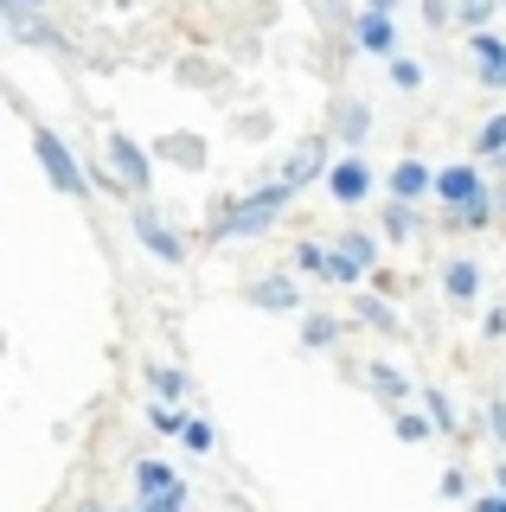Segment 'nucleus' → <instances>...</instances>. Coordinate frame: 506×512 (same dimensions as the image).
Instances as JSON below:
<instances>
[{
  "instance_id": "f257e3e1",
  "label": "nucleus",
  "mask_w": 506,
  "mask_h": 512,
  "mask_svg": "<svg viewBox=\"0 0 506 512\" xmlns=\"http://www.w3.org/2000/svg\"><path fill=\"white\" fill-rule=\"evenodd\" d=\"M302 199L289 180H257L250 192H218L205 205V244H250V237H270L289 205Z\"/></svg>"
},
{
  "instance_id": "f03ea898",
  "label": "nucleus",
  "mask_w": 506,
  "mask_h": 512,
  "mask_svg": "<svg viewBox=\"0 0 506 512\" xmlns=\"http://www.w3.org/2000/svg\"><path fill=\"white\" fill-rule=\"evenodd\" d=\"M33 160H39V173H45V180H52L58 199L84 205L90 192H97V186H90V160L77 154V148H71L65 135H58L52 122H33Z\"/></svg>"
},
{
  "instance_id": "7ed1b4c3",
  "label": "nucleus",
  "mask_w": 506,
  "mask_h": 512,
  "mask_svg": "<svg viewBox=\"0 0 506 512\" xmlns=\"http://www.w3.org/2000/svg\"><path fill=\"white\" fill-rule=\"evenodd\" d=\"M0 32H7L13 45H33V52L58 58V64H77V45H71L52 20H45V13L26 7V0H0Z\"/></svg>"
},
{
  "instance_id": "20e7f679",
  "label": "nucleus",
  "mask_w": 506,
  "mask_h": 512,
  "mask_svg": "<svg viewBox=\"0 0 506 512\" xmlns=\"http://www.w3.org/2000/svg\"><path fill=\"white\" fill-rule=\"evenodd\" d=\"M334 160H340V141H334V128H314V135H302L289 154H282L276 180H289L295 192H308V186H327Z\"/></svg>"
},
{
  "instance_id": "39448f33",
  "label": "nucleus",
  "mask_w": 506,
  "mask_h": 512,
  "mask_svg": "<svg viewBox=\"0 0 506 512\" xmlns=\"http://www.w3.org/2000/svg\"><path fill=\"white\" fill-rule=\"evenodd\" d=\"M103 160H109V173L129 186V199H148L154 192V167H161V160H154V148H141L129 128H103Z\"/></svg>"
},
{
  "instance_id": "423d86ee",
  "label": "nucleus",
  "mask_w": 506,
  "mask_h": 512,
  "mask_svg": "<svg viewBox=\"0 0 506 512\" xmlns=\"http://www.w3.org/2000/svg\"><path fill=\"white\" fill-rule=\"evenodd\" d=\"M385 237L366 231V224H346L334 237V288H366V276H378V263H385Z\"/></svg>"
},
{
  "instance_id": "0eeeda50",
  "label": "nucleus",
  "mask_w": 506,
  "mask_h": 512,
  "mask_svg": "<svg viewBox=\"0 0 506 512\" xmlns=\"http://www.w3.org/2000/svg\"><path fill=\"white\" fill-rule=\"evenodd\" d=\"M129 224H135V244L154 256V263H167V269H180L186 263V237L167 224V212L154 199H129Z\"/></svg>"
},
{
  "instance_id": "6e6552de",
  "label": "nucleus",
  "mask_w": 506,
  "mask_h": 512,
  "mask_svg": "<svg viewBox=\"0 0 506 512\" xmlns=\"http://www.w3.org/2000/svg\"><path fill=\"white\" fill-rule=\"evenodd\" d=\"M481 199H494L481 160H449V167H436V205L442 212H468V205H481Z\"/></svg>"
},
{
  "instance_id": "1a4fd4ad",
  "label": "nucleus",
  "mask_w": 506,
  "mask_h": 512,
  "mask_svg": "<svg viewBox=\"0 0 506 512\" xmlns=\"http://www.w3.org/2000/svg\"><path fill=\"white\" fill-rule=\"evenodd\" d=\"M244 301L257 314H308V301H302V276L295 269H270V276H257L244 288Z\"/></svg>"
},
{
  "instance_id": "9d476101",
  "label": "nucleus",
  "mask_w": 506,
  "mask_h": 512,
  "mask_svg": "<svg viewBox=\"0 0 506 512\" xmlns=\"http://www.w3.org/2000/svg\"><path fill=\"white\" fill-rule=\"evenodd\" d=\"M372 192H378V173H372V160L366 154H346L334 160V173H327V199L334 205H372Z\"/></svg>"
},
{
  "instance_id": "9b49d317",
  "label": "nucleus",
  "mask_w": 506,
  "mask_h": 512,
  "mask_svg": "<svg viewBox=\"0 0 506 512\" xmlns=\"http://www.w3.org/2000/svg\"><path fill=\"white\" fill-rule=\"evenodd\" d=\"M353 52L359 58H378V64H391L398 58V20L391 13H372V7H353Z\"/></svg>"
},
{
  "instance_id": "f8f14e48",
  "label": "nucleus",
  "mask_w": 506,
  "mask_h": 512,
  "mask_svg": "<svg viewBox=\"0 0 506 512\" xmlns=\"http://www.w3.org/2000/svg\"><path fill=\"white\" fill-rule=\"evenodd\" d=\"M148 148H154V160H167V167H180V173H205V167H212V141H205L199 128H161Z\"/></svg>"
},
{
  "instance_id": "ddd939ff",
  "label": "nucleus",
  "mask_w": 506,
  "mask_h": 512,
  "mask_svg": "<svg viewBox=\"0 0 506 512\" xmlns=\"http://www.w3.org/2000/svg\"><path fill=\"white\" fill-rule=\"evenodd\" d=\"M385 199H398V205H436V167H430V160H417V154H404L398 167L385 173Z\"/></svg>"
},
{
  "instance_id": "4468645a",
  "label": "nucleus",
  "mask_w": 506,
  "mask_h": 512,
  "mask_svg": "<svg viewBox=\"0 0 506 512\" xmlns=\"http://www.w3.org/2000/svg\"><path fill=\"white\" fill-rule=\"evenodd\" d=\"M436 282H442V301H449V308H474L487 276H481V263H474V256L449 250V256H442V269H436Z\"/></svg>"
},
{
  "instance_id": "2eb2a0df",
  "label": "nucleus",
  "mask_w": 506,
  "mask_h": 512,
  "mask_svg": "<svg viewBox=\"0 0 506 512\" xmlns=\"http://www.w3.org/2000/svg\"><path fill=\"white\" fill-rule=\"evenodd\" d=\"M327 128H334V141H340L346 154H366V141H372V103H366V96H334Z\"/></svg>"
},
{
  "instance_id": "dca6fc26",
  "label": "nucleus",
  "mask_w": 506,
  "mask_h": 512,
  "mask_svg": "<svg viewBox=\"0 0 506 512\" xmlns=\"http://www.w3.org/2000/svg\"><path fill=\"white\" fill-rule=\"evenodd\" d=\"M353 327L378 333V340H404V314L391 308V295H378V288H353Z\"/></svg>"
},
{
  "instance_id": "f3484780",
  "label": "nucleus",
  "mask_w": 506,
  "mask_h": 512,
  "mask_svg": "<svg viewBox=\"0 0 506 512\" xmlns=\"http://www.w3.org/2000/svg\"><path fill=\"white\" fill-rule=\"evenodd\" d=\"M468 64H474V84L506 96V39L500 32H468Z\"/></svg>"
},
{
  "instance_id": "a211bd4d",
  "label": "nucleus",
  "mask_w": 506,
  "mask_h": 512,
  "mask_svg": "<svg viewBox=\"0 0 506 512\" xmlns=\"http://www.w3.org/2000/svg\"><path fill=\"white\" fill-rule=\"evenodd\" d=\"M366 391H372L385 410H404V404H417L423 384H410V372H398L391 359H372V365H366Z\"/></svg>"
},
{
  "instance_id": "6ab92c4d",
  "label": "nucleus",
  "mask_w": 506,
  "mask_h": 512,
  "mask_svg": "<svg viewBox=\"0 0 506 512\" xmlns=\"http://www.w3.org/2000/svg\"><path fill=\"white\" fill-rule=\"evenodd\" d=\"M141 378H148V397H161V404H193V378H186L180 365L148 359V365H141Z\"/></svg>"
},
{
  "instance_id": "aec40b11",
  "label": "nucleus",
  "mask_w": 506,
  "mask_h": 512,
  "mask_svg": "<svg viewBox=\"0 0 506 512\" xmlns=\"http://www.w3.org/2000/svg\"><path fill=\"white\" fill-rule=\"evenodd\" d=\"M417 231H423V212H417V205H398V199L378 205V237H385L391 250H404Z\"/></svg>"
},
{
  "instance_id": "412c9836",
  "label": "nucleus",
  "mask_w": 506,
  "mask_h": 512,
  "mask_svg": "<svg viewBox=\"0 0 506 512\" xmlns=\"http://www.w3.org/2000/svg\"><path fill=\"white\" fill-rule=\"evenodd\" d=\"M346 340V320L340 314H327V308H308L302 314V352H340Z\"/></svg>"
},
{
  "instance_id": "4be33fe9",
  "label": "nucleus",
  "mask_w": 506,
  "mask_h": 512,
  "mask_svg": "<svg viewBox=\"0 0 506 512\" xmlns=\"http://www.w3.org/2000/svg\"><path fill=\"white\" fill-rule=\"evenodd\" d=\"M289 269L308 282H334V244H321V237H302V244L289 250Z\"/></svg>"
},
{
  "instance_id": "5701e85b",
  "label": "nucleus",
  "mask_w": 506,
  "mask_h": 512,
  "mask_svg": "<svg viewBox=\"0 0 506 512\" xmlns=\"http://www.w3.org/2000/svg\"><path fill=\"white\" fill-rule=\"evenodd\" d=\"M417 404L430 410V423H436V436H462V410H455V397L442 391V384H423L417 391Z\"/></svg>"
},
{
  "instance_id": "b1692460",
  "label": "nucleus",
  "mask_w": 506,
  "mask_h": 512,
  "mask_svg": "<svg viewBox=\"0 0 506 512\" xmlns=\"http://www.w3.org/2000/svg\"><path fill=\"white\" fill-rule=\"evenodd\" d=\"M173 487H186L173 461H154V455L135 461V500H148V493H173Z\"/></svg>"
},
{
  "instance_id": "393cba45",
  "label": "nucleus",
  "mask_w": 506,
  "mask_h": 512,
  "mask_svg": "<svg viewBox=\"0 0 506 512\" xmlns=\"http://www.w3.org/2000/svg\"><path fill=\"white\" fill-rule=\"evenodd\" d=\"M506 154V109H494L481 128H474V154L468 160H481V167H494V160Z\"/></svg>"
},
{
  "instance_id": "a878e982",
  "label": "nucleus",
  "mask_w": 506,
  "mask_h": 512,
  "mask_svg": "<svg viewBox=\"0 0 506 512\" xmlns=\"http://www.w3.org/2000/svg\"><path fill=\"white\" fill-rule=\"evenodd\" d=\"M391 436H398V442H410V448H417V442H430V436H436L430 410H423V404H404V410H391Z\"/></svg>"
},
{
  "instance_id": "bb28decb",
  "label": "nucleus",
  "mask_w": 506,
  "mask_h": 512,
  "mask_svg": "<svg viewBox=\"0 0 506 512\" xmlns=\"http://www.w3.org/2000/svg\"><path fill=\"white\" fill-rule=\"evenodd\" d=\"M506 212H500V192L494 199H481V205H468V212H442V224H449V231H494Z\"/></svg>"
},
{
  "instance_id": "cd10ccee",
  "label": "nucleus",
  "mask_w": 506,
  "mask_h": 512,
  "mask_svg": "<svg viewBox=\"0 0 506 512\" xmlns=\"http://www.w3.org/2000/svg\"><path fill=\"white\" fill-rule=\"evenodd\" d=\"M186 423H193V410H186V404H161V397L148 404V429H154V436L180 442V436H186Z\"/></svg>"
},
{
  "instance_id": "c85d7f7f",
  "label": "nucleus",
  "mask_w": 506,
  "mask_h": 512,
  "mask_svg": "<svg viewBox=\"0 0 506 512\" xmlns=\"http://www.w3.org/2000/svg\"><path fill=\"white\" fill-rule=\"evenodd\" d=\"M500 7H506V0H455V26H462V39H468V32H487L500 20Z\"/></svg>"
},
{
  "instance_id": "c756f323",
  "label": "nucleus",
  "mask_w": 506,
  "mask_h": 512,
  "mask_svg": "<svg viewBox=\"0 0 506 512\" xmlns=\"http://www.w3.org/2000/svg\"><path fill=\"white\" fill-rule=\"evenodd\" d=\"M385 71H391V84H398L404 96H417V90H423V64H417V58H404V52H398V58L385 64Z\"/></svg>"
},
{
  "instance_id": "7c9ffc66",
  "label": "nucleus",
  "mask_w": 506,
  "mask_h": 512,
  "mask_svg": "<svg viewBox=\"0 0 506 512\" xmlns=\"http://www.w3.org/2000/svg\"><path fill=\"white\" fill-rule=\"evenodd\" d=\"M186 448H193V455H212V448H218V429H212V416H199L193 410V423H186V436H180Z\"/></svg>"
},
{
  "instance_id": "2f4dec72",
  "label": "nucleus",
  "mask_w": 506,
  "mask_h": 512,
  "mask_svg": "<svg viewBox=\"0 0 506 512\" xmlns=\"http://www.w3.org/2000/svg\"><path fill=\"white\" fill-rule=\"evenodd\" d=\"M193 506V487H173V493H148V500H135V512H186Z\"/></svg>"
},
{
  "instance_id": "473e14b6",
  "label": "nucleus",
  "mask_w": 506,
  "mask_h": 512,
  "mask_svg": "<svg viewBox=\"0 0 506 512\" xmlns=\"http://www.w3.org/2000/svg\"><path fill=\"white\" fill-rule=\"evenodd\" d=\"M436 493H442V500H474L468 468H442V474H436Z\"/></svg>"
},
{
  "instance_id": "72a5a7b5",
  "label": "nucleus",
  "mask_w": 506,
  "mask_h": 512,
  "mask_svg": "<svg viewBox=\"0 0 506 512\" xmlns=\"http://www.w3.org/2000/svg\"><path fill=\"white\" fill-rule=\"evenodd\" d=\"M481 429H487V436H494V442L506 448V391H500V397H487V404H481Z\"/></svg>"
},
{
  "instance_id": "f704fd0d",
  "label": "nucleus",
  "mask_w": 506,
  "mask_h": 512,
  "mask_svg": "<svg viewBox=\"0 0 506 512\" xmlns=\"http://www.w3.org/2000/svg\"><path fill=\"white\" fill-rule=\"evenodd\" d=\"M417 13H423V26H430V32H449L455 26V0H417Z\"/></svg>"
},
{
  "instance_id": "c9c22d12",
  "label": "nucleus",
  "mask_w": 506,
  "mask_h": 512,
  "mask_svg": "<svg viewBox=\"0 0 506 512\" xmlns=\"http://www.w3.org/2000/svg\"><path fill=\"white\" fill-rule=\"evenodd\" d=\"M468 512H506V493H500V487H487V493H474V500H468Z\"/></svg>"
},
{
  "instance_id": "e433bc0d",
  "label": "nucleus",
  "mask_w": 506,
  "mask_h": 512,
  "mask_svg": "<svg viewBox=\"0 0 506 512\" xmlns=\"http://www.w3.org/2000/svg\"><path fill=\"white\" fill-rule=\"evenodd\" d=\"M481 333H487V340H506V308H487L481 314Z\"/></svg>"
},
{
  "instance_id": "4c0bfd02",
  "label": "nucleus",
  "mask_w": 506,
  "mask_h": 512,
  "mask_svg": "<svg viewBox=\"0 0 506 512\" xmlns=\"http://www.w3.org/2000/svg\"><path fill=\"white\" fill-rule=\"evenodd\" d=\"M359 7H372V13H391V20H398V7H404V0H359Z\"/></svg>"
},
{
  "instance_id": "58836bf2",
  "label": "nucleus",
  "mask_w": 506,
  "mask_h": 512,
  "mask_svg": "<svg viewBox=\"0 0 506 512\" xmlns=\"http://www.w3.org/2000/svg\"><path fill=\"white\" fill-rule=\"evenodd\" d=\"M77 512H135V506H97V500H90V506H77Z\"/></svg>"
},
{
  "instance_id": "ea45409f",
  "label": "nucleus",
  "mask_w": 506,
  "mask_h": 512,
  "mask_svg": "<svg viewBox=\"0 0 506 512\" xmlns=\"http://www.w3.org/2000/svg\"><path fill=\"white\" fill-rule=\"evenodd\" d=\"M494 487H500V493H506V461H494Z\"/></svg>"
},
{
  "instance_id": "a19ab883",
  "label": "nucleus",
  "mask_w": 506,
  "mask_h": 512,
  "mask_svg": "<svg viewBox=\"0 0 506 512\" xmlns=\"http://www.w3.org/2000/svg\"><path fill=\"white\" fill-rule=\"evenodd\" d=\"M487 173H500V186H506V154H500V160H494V167H487Z\"/></svg>"
},
{
  "instance_id": "79ce46f5",
  "label": "nucleus",
  "mask_w": 506,
  "mask_h": 512,
  "mask_svg": "<svg viewBox=\"0 0 506 512\" xmlns=\"http://www.w3.org/2000/svg\"><path fill=\"white\" fill-rule=\"evenodd\" d=\"M26 7H33V13H52V0H26Z\"/></svg>"
},
{
  "instance_id": "37998d69",
  "label": "nucleus",
  "mask_w": 506,
  "mask_h": 512,
  "mask_svg": "<svg viewBox=\"0 0 506 512\" xmlns=\"http://www.w3.org/2000/svg\"><path fill=\"white\" fill-rule=\"evenodd\" d=\"M500 212H506V186H500Z\"/></svg>"
},
{
  "instance_id": "c03bdc74",
  "label": "nucleus",
  "mask_w": 506,
  "mask_h": 512,
  "mask_svg": "<svg viewBox=\"0 0 506 512\" xmlns=\"http://www.w3.org/2000/svg\"><path fill=\"white\" fill-rule=\"evenodd\" d=\"M500 384H506V378H500Z\"/></svg>"
}]
</instances>
